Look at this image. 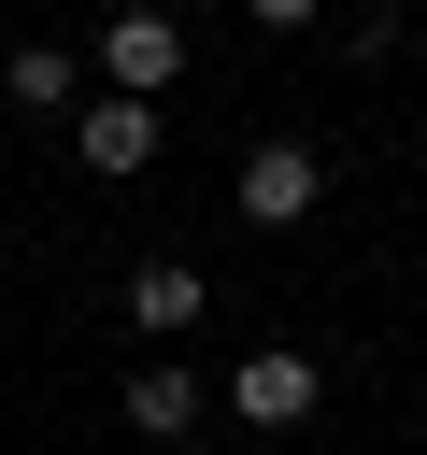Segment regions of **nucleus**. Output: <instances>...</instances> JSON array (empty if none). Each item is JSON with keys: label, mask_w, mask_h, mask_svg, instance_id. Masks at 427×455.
<instances>
[{"label": "nucleus", "mask_w": 427, "mask_h": 455, "mask_svg": "<svg viewBox=\"0 0 427 455\" xmlns=\"http://www.w3.org/2000/svg\"><path fill=\"white\" fill-rule=\"evenodd\" d=\"M128 427H142V441H185V427H199V370L142 355V370H128Z\"/></svg>", "instance_id": "6"}, {"label": "nucleus", "mask_w": 427, "mask_h": 455, "mask_svg": "<svg viewBox=\"0 0 427 455\" xmlns=\"http://www.w3.org/2000/svg\"><path fill=\"white\" fill-rule=\"evenodd\" d=\"M242 14H256V28H313L327 0H242Z\"/></svg>", "instance_id": "8"}, {"label": "nucleus", "mask_w": 427, "mask_h": 455, "mask_svg": "<svg viewBox=\"0 0 427 455\" xmlns=\"http://www.w3.org/2000/svg\"><path fill=\"white\" fill-rule=\"evenodd\" d=\"M157 142H171V114H157V100H85V114H71V156H85L100 185L157 171Z\"/></svg>", "instance_id": "3"}, {"label": "nucleus", "mask_w": 427, "mask_h": 455, "mask_svg": "<svg viewBox=\"0 0 427 455\" xmlns=\"http://www.w3.org/2000/svg\"><path fill=\"white\" fill-rule=\"evenodd\" d=\"M228 199H242V228H299V213L327 199V156H313V142H256Z\"/></svg>", "instance_id": "4"}, {"label": "nucleus", "mask_w": 427, "mask_h": 455, "mask_svg": "<svg viewBox=\"0 0 427 455\" xmlns=\"http://www.w3.org/2000/svg\"><path fill=\"white\" fill-rule=\"evenodd\" d=\"M100 71H114V100H171V85H185V28H171L157 0H128V14L100 28Z\"/></svg>", "instance_id": "2"}, {"label": "nucleus", "mask_w": 427, "mask_h": 455, "mask_svg": "<svg viewBox=\"0 0 427 455\" xmlns=\"http://www.w3.org/2000/svg\"><path fill=\"white\" fill-rule=\"evenodd\" d=\"M313 398H327V370H313L299 341H256V355L228 370V412H242V427H270V441H285V427H313Z\"/></svg>", "instance_id": "1"}, {"label": "nucleus", "mask_w": 427, "mask_h": 455, "mask_svg": "<svg viewBox=\"0 0 427 455\" xmlns=\"http://www.w3.org/2000/svg\"><path fill=\"white\" fill-rule=\"evenodd\" d=\"M0 85H14V114H71V100H85V57H71V43H14Z\"/></svg>", "instance_id": "7"}, {"label": "nucleus", "mask_w": 427, "mask_h": 455, "mask_svg": "<svg viewBox=\"0 0 427 455\" xmlns=\"http://www.w3.org/2000/svg\"><path fill=\"white\" fill-rule=\"evenodd\" d=\"M199 299H214V284H199L185 256H142V270H128V327H142V341H171V327H199Z\"/></svg>", "instance_id": "5"}]
</instances>
